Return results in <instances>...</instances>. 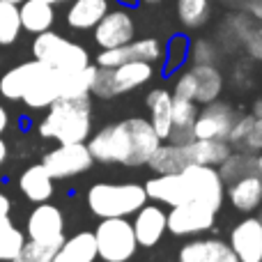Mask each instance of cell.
Masks as SVG:
<instances>
[{
    "label": "cell",
    "mask_w": 262,
    "mask_h": 262,
    "mask_svg": "<svg viewBox=\"0 0 262 262\" xmlns=\"http://www.w3.org/2000/svg\"><path fill=\"white\" fill-rule=\"evenodd\" d=\"M23 242H26V235H23V230H18L14 226L12 219H0V262H12L14 255L21 251Z\"/></svg>",
    "instance_id": "cell-30"
},
{
    "label": "cell",
    "mask_w": 262,
    "mask_h": 262,
    "mask_svg": "<svg viewBox=\"0 0 262 262\" xmlns=\"http://www.w3.org/2000/svg\"><path fill=\"white\" fill-rule=\"evenodd\" d=\"M189 163H203V166H221L232 152V145L226 140H205L193 138L182 145Z\"/></svg>",
    "instance_id": "cell-20"
},
{
    "label": "cell",
    "mask_w": 262,
    "mask_h": 262,
    "mask_svg": "<svg viewBox=\"0 0 262 262\" xmlns=\"http://www.w3.org/2000/svg\"><path fill=\"white\" fill-rule=\"evenodd\" d=\"M39 69H41L39 60H28V62H21L16 67H12L9 72H5L3 78H0V95L5 99L21 101L23 92L28 90V85L32 83V78L37 76Z\"/></svg>",
    "instance_id": "cell-23"
},
{
    "label": "cell",
    "mask_w": 262,
    "mask_h": 262,
    "mask_svg": "<svg viewBox=\"0 0 262 262\" xmlns=\"http://www.w3.org/2000/svg\"><path fill=\"white\" fill-rule=\"evenodd\" d=\"M97 244H95V232H76L74 237L64 239L58 246L55 255L51 262H97Z\"/></svg>",
    "instance_id": "cell-22"
},
{
    "label": "cell",
    "mask_w": 262,
    "mask_h": 262,
    "mask_svg": "<svg viewBox=\"0 0 262 262\" xmlns=\"http://www.w3.org/2000/svg\"><path fill=\"white\" fill-rule=\"evenodd\" d=\"M260 207H262V205H260ZM260 221H262V212H260Z\"/></svg>",
    "instance_id": "cell-51"
},
{
    "label": "cell",
    "mask_w": 262,
    "mask_h": 262,
    "mask_svg": "<svg viewBox=\"0 0 262 262\" xmlns=\"http://www.w3.org/2000/svg\"><path fill=\"white\" fill-rule=\"evenodd\" d=\"M21 32V18H18V5L0 0V46H9L16 41Z\"/></svg>",
    "instance_id": "cell-31"
},
{
    "label": "cell",
    "mask_w": 262,
    "mask_h": 262,
    "mask_svg": "<svg viewBox=\"0 0 262 262\" xmlns=\"http://www.w3.org/2000/svg\"><path fill=\"white\" fill-rule=\"evenodd\" d=\"M7 124H9V118H7V111L0 106V136H3V131L7 129Z\"/></svg>",
    "instance_id": "cell-43"
},
{
    "label": "cell",
    "mask_w": 262,
    "mask_h": 262,
    "mask_svg": "<svg viewBox=\"0 0 262 262\" xmlns=\"http://www.w3.org/2000/svg\"><path fill=\"white\" fill-rule=\"evenodd\" d=\"M92 134V101L83 99H55L49 106L46 118L39 122L41 138L58 143H85Z\"/></svg>",
    "instance_id": "cell-2"
},
{
    "label": "cell",
    "mask_w": 262,
    "mask_h": 262,
    "mask_svg": "<svg viewBox=\"0 0 262 262\" xmlns=\"http://www.w3.org/2000/svg\"><path fill=\"white\" fill-rule=\"evenodd\" d=\"M145 3H149V5H157V3H161V0H145Z\"/></svg>",
    "instance_id": "cell-49"
},
{
    "label": "cell",
    "mask_w": 262,
    "mask_h": 262,
    "mask_svg": "<svg viewBox=\"0 0 262 262\" xmlns=\"http://www.w3.org/2000/svg\"><path fill=\"white\" fill-rule=\"evenodd\" d=\"M60 97V85H58V69L49 67L41 62V69L37 72V76L32 78V83L28 85V90L23 92L21 101L28 108H49L55 99Z\"/></svg>",
    "instance_id": "cell-16"
},
{
    "label": "cell",
    "mask_w": 262,
    "mask_h": 262,
    "mask_svg": "<svg viewBox=\"0 0 262 262\" xmlns=\"http://www.w3.org/2000/svg\"><path fill=\"white\" fill-rule=\"evenodd\" d=\"M189 72L195 78V101L198 104H209L216 101L223 92V74L219 72L216 64H193Z\"/></svg>",
    "instance_id": "cell-28"
},
{
    "label": "cell",
    "mask_w": 262,
    "mask_h": 262,
    "mask_svg": "<svg viewBox=\"0 0 262 262\" xmlns=\"http://www.w3.org/2000/svg\"><path fill=\"white\" fill-rule=\"evenodd\" d=\"M253 120H255V115H253V113H249V115H239V118L235 120V124H232L230 134H228V143L235 145V147H237V145H239V147H244L246 136H249L251 127H253Z\"/></svg>",
    "instance_id": "cell-38"
},
{
    "label": "cell",
    "mask_w": 262,
    "mask_h": 262,
    "mask_svg": "<svg viewBox=\"0 0 262 262\" xmlns=\"http://www.w3.org/2000/svg\"><path fill=\"white\" fill-rule=\"evenodd\" d=\"M92 30H95L97 46L104 51V49H115V46L129 44L136 35V23L127 9L120 7V9H113V12L108 9Z\"/></svg>",
    "instance_id": "cell-13"
},
{
    "label": "cell",
    "mask_w": 262,
    "mask_h": 262,
    "mask_svg": "<svg viewBox=\"0 0 262 262\" xmlns=\"http://www.w3.org/2000/svg\"><path fill=\"white\" fill-rule=\"evenodd\" d=\"M161 145V138L152 129L149 120L127 118L97 131L88 143L92 159L99 163L120 166H147L152 152Z\"/></svg>",
    "instance_id": "cell-1"
},
{
    "label": "cell",
    "mask_w": 262,
    "mask_h": 262,
    "mask_svg": "<svg viewBox=\"0 0 262 262\" xmlns=\"http://www.w3.org/2000/svg\"><path fill=\"white\" fill-rule=\"evenodd\" d=\"M85 200L95 216L111 219L136 214L147 203V193H145L143 184H134V182H120V184L97 182L88 189Z\"/></svg>",
    "instance_id": "cell-3"
},
{
    "label": "cell",
    "mask_w": 262,
    "mask_h": 262,
    "mask_svg": "<svg viewBox=\"0 0 262 262\" xmlns=\"http://www.w3.org/2000/svg\"><path fill=\"white\" fill-rule=\"evenodd\" d=\"M177 16L186 28L205 26L209 18V0H177Z\"/></svg>",
    "instance_id": "cell-32"
},
{
    "label": "cell",
    "mask_w": 262,
    "mask_h": 262,
    "mask_svg": "<svg viewBox=\"0 0 262 262\" xmlns=\"http://www.w3.org/2000/svg\"><path fill=\"white\" fill-rule=\"evenodd\" d=\"M120 5H124V7H134V5H138L140 0H118Z\"/></svg>",
    "instance_id": "cell-47"
},
{
    "label": "cell",
    "mask_w": 262,
    "mask_h": 262,
    "mask_svg": "<svg viewBox=\"0 0 262 262\" xmlns=\"http://www.w3.org/2000/svg\"><path fill=\"white\" fill-rule=\"evenodd\" d=\"M18 189L32 203H46L53 195V177L41 163H35V166L26 168L23 175L18 177Z\"/></svg>",
    "instance_id": "cell-25"
},
{
    "label": "cell",
    "mask_w": 262,
    "mask_h": 262,
    "mask_svg": "<svg viewBox=\"0 0 262 262\" xmlns=\"http://www.w3.org/2000/svg\"><path fill=\"white\" fill-rule=\"evenodd\" d=\"M246 9H249V14L255 18V21L262 23V0H249Z\"/></svg>",
    "instance_id": "cell-41"
},
{
    "label": "cell",
    "mask_w": 262,
    "mask_h": 262,
    "mask_svg": "<svg viewBox=\"0 0 262 262\" xmlns=\"http://www.w3.org/2000/svg\"><path fill=\"white\" fill-rule=\"evenodd\" d=\"M95 163L88 143H58V147L49 149L41 159V166L49 170L53 180H67L88 172Z\"/></svg>",
    "instance_id": "cell-8"
},
{
    "label": "cell",
    "mask_w": 262,
    "mask_h": 262,
    "mask_svg": "<svg viewBox=\"0 0 262 262\" xmlns=\"http://www.w3.org/2000/svg\"><path fill=\"white\" fill-rule=\"evenodd\" d=\"M255 172H258V175L262 177V152L258 154V157H255Z\"/></svg>",
    "instance_id": "cell-45"
},
{
    "label": "cell",
    "mask_w": 262,
    "mask_h": 262,
    "mask_svg": "<svg viewBox=\"0 0 262 262\" xmlns=\"http://www.w3.org/2000/svg\"><path fill=\"white\" fill-rule=\"evenodd\" d=\"M108 12V0H72L67 9V26L74 30H92Z\"/></svg>",
    "instance_id": "cell-26"
},
{
    "label": "cell",
    "mask_w": 262,
    "mask_h": 262,
    "mask_svg": "<svg viewBox=\"0 0 262 262\" xmlns=\"http://www.w3.org/2000/svg\"><path fill=\"white\" fill-rule=\"evenodd\" d=\"M18 18H21V30L39 35L51 30L55 21V9L44 0H23L18 3Z\"/></svg>",
    "instance_id": "cell-24"
},
{
    "label": "cell",
    "mask_w": 262,
    "mask_h": 262,
    "mask_svg": "<svg viewBox=\"0 0 262 262\" xmlns=\"http://www.w3.org/2000/svg\"><path fill=\"white\" fill-rule=\"evenodd\" d=\"M95 74H97V64H88L83 69H74V72H58V85H60L58 99H83V97H90Z\"/></svg>",
    "instance_id": "cell-27"
},
{
    "label": "cell",
    "mask_w": 262,
    "mask_h": 262,
    "mask_svg": "<svg viewBox=\"0 0 262 262\" xmlns=\"http://www.w3.org/2000/svg\"><path fill=\"white\" fill-rule=\"evenodd\" d=\"M95 244L101 262H129L138 251V242L127 216L101 219L95 228Z\"/></svg>",
    "instance_id": "cell-6"
},
{
    "label": "cell",
    "mask_w": 262,
    "mask_h": 262,
    "mask_svg": "<svg viewBox=\"0 0 262 262\" xmlns=\"http://www.w3.org/2000/svg\"><path fill=\"white\" fill-rule=\"evenodd\" d=\"M152 62H143V60L124 62L118 67H97L90 95L99 97V99H113L118 95H127L131 90L143 88L145 83L152 81Z\"/></svg>",
    "instance_id": "cell-4"
},
{
    "label": "cell",
    "mask_w": 262,
    "mask_h": 262,
    "mask_svg": "<svg viewBox=\"0 0 262 262\" xmlns=\"http://www.w3.org/2000/svg\"><path fill=\"white\" fill-rule=\"evenodd\" d=\"M216 209L200 200H186V203L170 207V212L166 214V230L177 237L200 235L216 223Z\"/></svg>",
    "instance_id": "cell-9"
},
{
    "label": "cell",
    "mask_w": 262,
    "mask_h": 262,
    "mask_svg": "<svg viewBox=\"0 0 262 262\" xmlns=\"http://www.w3.org/2000/svg\"><path fill=\"white\" fill-rule=\"evenodd\" d=\"M5 159H7V143L0 138V166L5 163Z\"/></svg>",
    "instance_id": "cell-44"
},
{
    "label": "cell",
    "mask_w": 262,
    "mask_h": 262,
    "mask_svg": "<svg viewBox=\"0 0 262 262\" xmlns=\"http://www.w3.org/2000/svg\"><path fill=\"white\" fill-rule=\"evenodd\" d=\"M253 115H255V118H260V115H262V99H258V101H255V108H253Z\"/></svg>",
    "instance_id": "cell-46"
},
{
    "label": "cell",
    "mask_w": 262,
    "mask_h": 262,
    "mask_svg": "<svg viewBox=\"0 0 262 262\" xmlns=\"http://www.w3.org/2000/svg\"><path fill=\"white\" fill-rule=\"evenodd\" d=\"M230 249L239 262H262V221L246 216L230 230Z\"/></svg>",
    "instance_id": "cell-14"
},
{
    "label": "cell",
    "mask_w": 262,
    "mask_h": 262,
    "mask_svg": "<svg viewBox=\"0 0 262 262\" xmlns=\"http://www.w3.org/2000/svg\"><path fill=\"white\" fill-rule=\"evenodd\" d=\"M244 147L253 149V152H262V115L253 120V127H251L249 136H246Z\"/></svg>",
    "instance_id": "cell-40"
},
{
    "label": "cell",
    "mask_w": 262,
    "mask_h": 262,
    "mask_svg": "<svg viewBox=\"0 0 262 262\" xmlns=\"http://www.w3.org/2000/svg\"><path fill=\"white\" fill-rule=\"evenodd\" d=\"M58 246L44 244V242H35V239H26L12 262H51V258L55 255Z\"/></svg>",
    "instance_id": "cell-35"
},
{
    "label": "cell",
    "mask_w": 262,
    "mask_h": 262,
    "mask_svg": "<svg viewBox=\"0 0 262 262\" xmlns=\"http://www.w3.org/2000/svg\"><path fill=\"white\" fill-rule=\"evenodd\" d=\"M28 239L44 242L51 246H60L64 242V216L60 207L46 203H37V207L30 212L26 223Z\"/></svg>",
    "instance_id": "cell-11"
},
{
    "label": "cell",
    "mask_w": 262,
    "mask_h": 262,
    "mask_svg": "<svg viewBox=\"0 0 262 262\" xmlns=\"http://www.w3.org/2000/svg\"><path fill=\"white\" fill-rule=\"evenodd\" d=\"M9 209H12V203L5 193H0V219L3 216H9Z\"/></svg>",
    "instance_id": "cell-42"
},
{
    "label": "cell",
    "mask_w": 262,
    "mask_h": 262,
    "mask_svg": "<svg viewBox=\"0 0 262 262\" xmlns=\"http://www.w3.org/2000/svg\"><path fill=\"white\" fill-rule=\"evenodd\" d=\"M7 3H14V5H18V3H23V0H7Z\"/></svg>",
    "instance_id": "cell-50"
},
{
    "label": "cell",
    "mask_w": 262,
    "mask_h": 262,
    "mask_svg": "<svg viewBox=\"0 0 262 262\" xmlns=\"http://www.w3.org/2000/svg\"><path fill=\"white\" fill-rule=\"evenodd\" d=\"M145 106L149 111V124L157 131V136L161 140H166L172 131V118H170V108H172V95L163 88H154L147 92L145 97Z\"/></svg>",
    "instance_id": "cell-21"
},
{
    "label": "cell",
    "mask_w": 262,
    "mask_h": 262,
    "mask_svg": "<svg viewBox=\"0 0 262 262\" xmlns=\"http://www.w3.org/2000/svg\"><path fill=\"white\" fill-rule=\"evenodd\" d=\"M180 262H239L230 244L223 239H193L186 242L177 253Z\"/></svg>",
    "instance_id": "cell-18"
},
{
    "label": "cell",
    "mask_w": 262,
    "mask_h": 262,
    "mask_svg": "<svg viewBox=\"0 0 262 262\" xmlns=\"http://www.w3.org/2000/svg\"><path fill=\"white\" fill-rule=\"evenodd\" d=\"M239 118L237 111L232 108L226 101H209L205 104L203 111H198L193 120L191 134L193 138H205V140H226L228 143V134H230L235 120Z\"/></svg>",
    "instance_id": "cell-10"
},
{
    "label": "cell",
    "mask_w": 262,
    "mask_h": 262,
    "mask_svg": "<svg viewBox=\"0 0 262 262\" xmlns=\"http://www.w3.org/2000/svg\"><path fill=\"white\" fill-rule=\"evenodd\" d=\"M44 3H49V5H60V3H69V0H44Z\"/></svg>",
    "instance_id": "cell-48"
},
{
    "label": "cell",
    "mask_w": 262,
    "mask_h": 262,
    "mask_svg": "<svg viewBox=\"0 0 262 262\" xmlns=\"http://www.w3.org/2000/svg\"><path fill=\"white\" fill-rule=\"evenodd\" d=\"M221 177L223 182H232L237 177H244V175H251L255 172V157H249V154H232L221 163Z\"/></svg>",
    "instance_id": "cell-33"
},
{
    "label": "cell",
    "mask_w": 262,
    "mask_h": 262,
    "mask_svg": "<svg viewBox=\"0 0 262 262\" xmlns=\"http://www.w3.org/2000/svg\"><path fill=\"white\" fill-rule=\"evenodd\" d=\"M189 55H193V64H216L219 51L209 39H198L189 46Z\"/></svg>",
    "instance_id": "cell-36"
},
{
    "label": "cell",
    "mask_w": 262,
    "mask_h": 262,
    "mask_svg": "<svg viewBox=\"0 0 262 262\" xmlns=\"http://www.w3.org/2000/svg\"><path fill=\"white\" fill-rule=\"evenodd\" d=\"M242 44H244L246 53L253 60L262 62V23H253V26L246 30V35L242 37Z\"/></svg>",
    "instance_id": "cell-37"
},
{
    "label": "cell",
    "mask_w": 262,
    "mask_h": 262,
    "mask_svg": "<svg viewBox=\"0 0 262 262\" xmlns=\"http://www.w3.org/2000/svg\"><path fill=\"white\" fill-rule=\"evenodd\" d=\"M182 177L186 182L191 200L209 205L212 209H221L226 200V182L216 166H203V163H189L182 168Z\"/></svg>",
    "instance_id": "cell-7"
},
{
    "label": "cell",
    "mask_w": 262,
    "mask_h": 262,
    "mask_svg": "<svg viewBox=\"0 0 262 262\" xmlns=\"http://www.w3.org/2000/svg\"><path fill=\"white\" fill-rule=\"evenodd\" d=\"M189 46L191 41L186 39L184 35H175L168 46L163 49V60H166V74H172L175 69H180L182 64L189 58Z\"/></svg>",
    "instance_id": "cell-34"
},
{
    "label": "cell",
    "mask_w": 262,
    "mask_h": 262,
    "mask_svg": "<svg viewBox=\"0 0 262 262\" xmlns=\"http://www.w3.org/2000/svg\"><path fill=\"white\" fill-rule=\"evenodd\" d=\"M172 97H182V99H193L195 101V78L193 74L186 69L175 83V95Z\"/></svg>",
    "instance_id": "cell-39"
},
{
    "label": "cell",
    "mask_w": 262,
    "mask_h": 262,
    "mask_svg": "<svg viewBox=\"0 0 262 262\" xmlns=\"http://www.w3.org/2000/svg\"><path fill=\"white\" fill-rule=\"evenodd\" d=\"M134 228V235L138 246L143 249H152L161 242V237L166 235V212L159 207V203L147 205L145 203L143 207L136 212V219L131 223Z\"/></svg>",
    "instance_id": "cell-15"
},
{
    "label": "cell",
    "mask_w": 262,
    "mask_h": 262,
    "mask_svg": "<svg viewBox=\"0 0 262 262\" xmlns=\"http://www.w3.org/2000/svg\"><path fill=\"white\" fill-rule=\"evenodd\" d=\"M143 186H145V193H147V200L168 205V207H175V205H182V203H186V200H191L182 172L157 175Z\"/></svg>",
    "instance_id": "cell-17"
},
{
    "label": "cell",
    "mask_w": 262,
    "mask_h": 262,
    "mask_svg": "<svg viewBox=\"0 0 262 262\" xmlns=\"http://www.w3.org/2000/svg\"><path fill=\"white\" fill-rule=\"evenodd\" d=\"M32 55L35 60L58 69V72H74L90 64V53L81 44L58 35L53 30L39 32L32 41Z\"/></svg>",
    "instance_id": "cell-5"
},
{
    "label": "cell",
    "mask_w": 262,
    "mask_h": 262,
    "mask_svg": "<svg viewBox=\"0 0 262 262\" xmlns=\"http://www.w3.org/2000/svg\"><path fill=\"white\" fill-rule=\"evenodd\" d=\"M147 166L152 168L157 175H168V172H180L184 166H189V159H186L182 145H175V143L163 145L161 143L152 152Z\"/></svg>",
    "instance_id": "cell-29"
},
{
    "label": "cell",
    "mask_w": 262,
    "mask_h": 262,
    "mask_svg": "<svg viewBox=\"0 0 262 262\" xmlns=\"http://www.w3.org/2000/svg\"><path fill=\"white\" fill-rule=\"evenodd\" d=\"M134 60H143V62H161L163 60V46L154 37H145V39H131L124 46H115V49H104L97 55V67H118L124 62H134Z\"/></svg>",
    "instance_id": "cell-12"
},
{
    "label": "cell",
    "mask_w": 262,
    "mask_h": 262,
    "mask_svg": "<svg viewBox=\"0 0 262 262\" xmlns=\"http://www.w3.org/2000/svg\"><path fill=\"white\" fill-rule=\"evenodd\" d=\"M226 198L230 205L242 214H251L262 205V177L258 172L237 177V180L228 182Z\"/></svg>",
    "instance_id": "cell-19"
}]
</instances>
